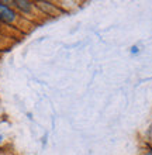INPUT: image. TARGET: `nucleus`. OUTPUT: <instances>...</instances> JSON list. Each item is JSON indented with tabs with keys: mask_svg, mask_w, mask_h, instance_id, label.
<instances>
[{
	"mask_svg": "<svg viewBox=\"0 0 152 155\" xmlns=\"http://www.w3.org/2000/svg\"><path fill=\"white\" fill-rule=\"evenodd\" d=\"M18 20H20V14L16 12V8H13L8 2H0V21L4 25L13 27L17 24Z\"/></svg>",
	"mask_w": 152,
	"mask_h": 155,
	"instance_id": "1",
	"label": "nucleus"
},
{
	"mask_svg": "<svg viewBox=\"0 0 152 155\" xmlns=\"http://www.w3.org/2000/svg\"><path fill=\"white\" fill-rule=\"evenodd\" d=\"M13 8H16V12L18 14H23L24 17H34L35 10H38L34 2H28V0H14V2H8Z\"/></svg>",
	"mask_w": 152,
	"mask_h": 155,
	"instance_id": "2",
	"label": "nucleus"
},
{
	"mask_svg": "<svg viewBox=\"0 0 152 155\" xmlns=\"http://www.w3.org/2000/svg\"><path fill=\"white\" fill-rule=\"evenodd\" d=\"M35 6H37L38 10H41L47 16H57L58 14V7L50 2H37Z\"/></svg>",
	"mask_w": 152,
	"mask_h": 155,
	"instance_id": "3",
	"label": "nucleus"
},
{
	"mask_svg": "<svg viewBox=\"0 0 152 155\" xmlns=\"http://www.w3.org/2000/svg\"><path fill=\"white\" fill-rule=\"evenodd\" d=\"M130 51H131V54H132V55H137V54H140V48H138L137 45H132V47H131V49H130Z\"/></svg>",
	"mask_w": 152,
	"mask_h": 155,
	"instance_id": "4",
	"label": "nucleus"
},
{
	"mask_svg": "<svg viewBox=\"0 0 152 155\" xmlns=\"http://www.w3.org/2000/svg\"><path fill=\"white\" fill-rule=\"evenodd\" d=\"M144 155H152V150H147V151L144 152Z\"/></svg>",
	"mask_w": 152,
	"mask_h": 155,
	"instance_id": "5",
	"label": "nucleus"
},
{
	"mask_svg": "<svg viewBox=\"0 0 152 155\" xmlns=\"http://www.w3.org/2000/svg\"><path fill=\"white\" fill-rule=\"evenodd\" d=\"M3 141H4V137H3V135H2V134H0V144L3 143Z\"/></svg>",
	"mask_w": 152,
	"mask_h": 155,
	"instance_id": "6",
	"label": "nucleus"
},
{
	"mask_svg": "<svg viewBox=\"0 0 152 155\" xmlns=\"http://www.w3.org/2000/svg\"><path fill=\"white\" fill-rule=\"evenodd\" d=\"M4 28V24H3V23H2V21H0V31H2V30H3Z\"/></svg>",
	"mask_w": 152,
	"mask_h": 155,
	"instance_id": "7",
	"label": "nucleus"
},
{
	"mask_svg": "<svg viewBox=\"0 0 152 155\" xmlns=\"http://www.w3.org/2000/svg\"><path fill=\"white\" fill-rule=\"evenodd\" d=\"M2 41H3V35L0 34V44H2Z\"/></svg>",
	"mask_w": 152,
	"mask_h": 155,
	"instance_id": "8",
	"label": "nucleus"
}]
</instances>
